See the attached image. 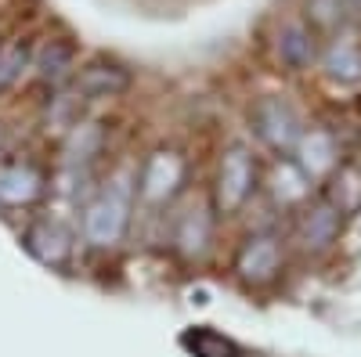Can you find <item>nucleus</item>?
<instances>
[{
  "mask_svg": "<svg viewBox=\"0 0 361 357\" xmlns=\"http://www.w3.org/2000/svg\"><path fill=\"white\" fill-rule=\"evenodd\" d=\"M130 206H134V184L127 173H116L112 181L90 199L87 213H83V234L90 246L109 249L123 238L130 224Z\"/></svg>",
  "mask_w": 361,
  "mask_h": 357,
  "instance_id": "f257e3e1",
  "label": "nucleus"
},
{
  "mask_svg": "<svg viewBox=\"0 0 361 357\" xmlns=\"http://www.w3.org/2000/svg\"><path fill=\"white\" fill-rule=\"evenodd\" d=\"M257 188V163L246 144H228L221 152V166H217V184H214V206L217 213L231 217L250 202Z\"/></svg>",
  "mask_w": 361,
  "mask_h": 357,
  "instance_id": "f03ea898",
  "label": "nucleus"
},
{
  "mask_svg": "<svg viewBox=\"0 0 361 357\" xmlns=\"http://www.w3.org/2000/svg\"><path fill=\"white\" fill-rule=\"evenodd\" d=\"M253 130L267 148H275V152H293L296 141L304 137L300 115L286 98H260L253 105Z\"/></svg>",
  "mask_w": 361,
  "mask_h": 357,
  "instance_id": "7ed1b4c3",
  "label": "nucleus"
},
{
  "mask_svg": "<svg viewBox=\"0 0 361 357\" xmlns=\"http://www.w3.org/2000/svg\"><path fill=\"white\" fill-rule=\"evenodd\" d=\"M102 144H105V134L98 123H76L66 148H62V188L66 192H76L83 188L87 181V173H90V163L98 159L102 152Z\"/></svg>",
  "mask_w": 361,
  "mask_h": 357,
  "instance_id": "20e7f679",
  "label": "nucleus"
},
{
  "mask_svg": "<svg viewBox=\"0 0 361 357\" xmlns=\"http://www.w3.org/2000/svg\"><path fill=\"white\" fill-rule=\"evenodd\" d=\"M137 184H141V199L152 202V206L173 199L180 192V184H185V159H180L173 148H159V152H152L145 159Z\"/></svg>",
  "mask_w": 361,
  "mask_h": 357,
  "instance_id": "39448f33",
  "label": "nucleus"
},
{
  "mask_svg": "<svg viewBox=\"0 0 361 357\" xmlns=\"http://www.w3.org/2000/svg\"><path fill=\"white\" fill-rule=\"evenodd\" d=\"M282 271V242L275 234H250L235 256V275L246 285H267Z\"/></svg>",
  "mask_w": 361,
  "mask_h": 357,
  "instance_id": "423d86ee",
  "label": "nucleus"
},
{
  "mask_svg": "<svg viewBox=\"0 0 361 357\" xmlns=\"http://www.w3.org/2000/svg\"><path fill=\"white\" fill-rule=\"evenodd\" d=\"M340 227H343V217L322 199V202L307 206V210L296 217L293 238H296V246L304 249V253L318 256V253H325V249H333V242L340 238Z\"/></svg>",
  "mask_w": 361,
  "mask_h": 357,
  "instance_id": "0eeeda50",
  "label": "nucleus"
},
{
  "mask_svg": "<svg viewBox=\"0 0 361 357\" xmlns=\"http://www.w3.org/2000/svg\"><path fill=\"white\" fill-rule=\"evenodd\" d=\"M296 166L304 170L311 181H329L333 177V170L343 163V156H340V141L329 134V130H322V127H314V130H304V137L296 141Z\"/></svg>",
  "mask_w": 361,
  "mask_h": 357,
  "instance_id": "6e6552de",
  "label": "nucleus"
},
{
  "mask_svg": "<svg viewBox=\"0 0 361 357\" xmlns=\"http://www.w3.org/2000/svg\"><path fill=\"white\" fill-rule=\"evenodd\" d=\"M209 238H214V217L206 213V206H188L173 227V249L185 260H199L209 249Z\"/></svg>",
  "mask_w": 361,
  "mask_h": 357,
  "instance_id": "1a4fd4ad",
  "label": "nucleus"
},
{
  "mask_svg": "<svg viewBox=\"0 0 361 357\" xmlns=\"http://www.w3.org/2000/svg\"><path fill=\"white\" fill-rule=\"evenodd\" d=\"M25 249L33 253L40 263H66L73 253V234L58 224V220H37L33 227L25 231Z\"/></svg>",
  "mask_w": 361,
  "mask_h": 357,
  "instance_id": "9d476101",
  "label": "nucleus"
},
{
  "mask_svg": "<svg viewBox=\"0 0 361 357\" xmlns=\"http://www.w3.org/2000/svg\"><path fill=\"white\" fill-rule=\"evenodd\" d=\"M325 202L333 206L340 217H354L361 210V163L347 159L333 170L325 184Z\"/></svg>",
  "mask_w": 361,
  "mask_h": 357,
  "instance_id": "9b49d317",
  "label": "nucleus"
},
{
  "mask_svg": "<svg viewBox=\"0 0 361 357\" xmlns=\"http://www.w3.org/2000/svg\"><path fill=\"white\" fill-rule=\"evenodd\" d=\"M44 192V177L29 163H8L0 166V202L4 206H29L40 199Z\"/></svg>",
  "mask_w": 361,
  "mask_h": 357,
  "instance_id": "f8f14e48",
  "label": "nucleus"
},
{
  "mask_svg": "<svg viewBox=\"0 0 361 357\" xmlns=\"http://www.w3.org/2000/svg\"><path fill=\"white\" fill-rule=\"evenodd\" d=\"M130 87V76L127 69H119L112 62H94V65H87L76 80V91L90 101H98V98H116V94H123Z\"/></svg>",
  "mask_w": 361,
  "mask_h": 357,
  "instance_id": "ddd939ff",
  "label": "nucleus"
},
{
  "mask_svg": "<svg viewBox=\"0 0 361 357\" xmlns=\"http://www.w3.org/2000/svg\"><path fill=\"white\" fill-rule=\"evenodd\" d=\"M275 51H279V62H282L286 69H293V73L307 69V65L314 62V37H311V29H307L304 22H286V25L279 29Z\"/></svg>",
  "mask_w": 361,
  "mask_h": 357,
  "instance_id": "4468645a",
  "label": "nucleus"
},
{
  "mask_svg": "<svg viewBox=\"0 0 361 357\" xmlns=\"http://www.w3.org/2000/svg\"><path fill=\"white\" fill-rule=\"evenodd\" d=\"M322 69H325L329 80H336V83H357L361 80V44L336 40L322 54Z\"/></svg>",
  "mask_w": 361,
  "mask_h": 357,
  "instance_id": "2eb2a0df",
  "label": "nucleus"
},
{
  "mask_svg": "<svg viewBox=\"0 0 361 357\" xmlns=\"http://www.w3.org/2000/svg\"><path fill=\"white\" fill-rule=\"evenodd\" d=\"M180 346H185L192 357H243L235 339H228L224 332L209 329V325H199V329H188L180 336Z\"/></svg>",
  "mask_w": 361,
  "mask_h": 357,
  "instance_id": "dca6fc26",
  "label": "nucleus"
},
{
  "mask_svg": "<svg viewBox=\"0 0 361 357\" xmlns=\"http://www.w3.org/2000/svg\"><path fill=\"white\" fill-rule=\"evenodd\" d=\"M271 195L282 206H296L311 195V177L300 170L296 163H279L275 173H271Z\"/></svg>",
  "mask_w": 361,
  "mask_h": 357,
  "instance_id": "f3484780",
  "label": "nucleus"
},
{
  "mask_svg": "<svg viewBox=\"0 0 361 357\" xmlns=\"http://www.w3.org/2000/svg\"><path fill=\"white\" fill-rule=\"evenodd\" d=\"M73 69V47L62 44V40H51L40 58H37V76L47 80V83H58V80H66Z\"/></svg>",
  "mask_w": 361,
  "mask_h": 357,
  "instance_id": "a211bd4d",
  "label": "nucleus"
},
{
  "mask_svg": "<svg viewBox=\"0 0 361 357\" xmlns=\"http://www.w3.org/2000/svg\"><path fill=\"white\" fill-rule=\"evenodd\" d=\"M25 65H29V51L25 47H4V51H0V91L11 87L22 76Z\"/></svg>",
  "mask_w": 361,
  "mask_h": 357,
  "instance_id": "6ab92c4d",
  "label": "nucleus"
},
{
  "mask_svg": "<svg viewBox=\"0 0 361 357\" xmlns=\"http://www.w3.org/2000/svg\"><path fill=\"white\" fill-rule=\"evenodd\" d=\"M311 18H318L322 25H333V22L343 18V8L336 0H311Z\"/></svg>",
  "mask_w": 361,
  "mask_h": 357,
  "instance_id": "aec40b11",
  "label": "nucleus"
},
{
  "mask_svg": "<svg viewBox=\"0 0 361 357\" xmlns=\"http://www.w3.org/2000/svg\"><path fill=\"white\" fill-rule=\"evenodd\" d=\"M0 148H4V130H0Z\"/></svg>",
  "mask_w": 361,
  "mask_h": 357,
  "instance_id": "412c9836",
  "label": "nucleus"
}]
</instances>
